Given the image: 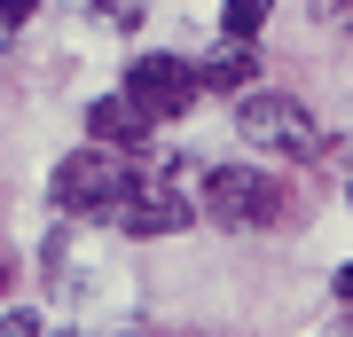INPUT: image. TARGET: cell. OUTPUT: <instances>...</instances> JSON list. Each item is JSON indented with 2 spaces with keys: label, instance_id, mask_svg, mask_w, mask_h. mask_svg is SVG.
<instances>
[{
  "label": "cell",
  "instance_id": "6da1fadb",
  "mask_svg": "<svg viewBox=\"0 0 353 337\" xmlns=\"http://www.w3.org/2000/svg\"><path fill=\"white\" fill-rule=\"evenodd\" d=\"M204 212L220 227H275L290 212V188L275 173H259V165H220V173L204 181Z\"/></svg>",
  "mask_w": 353,
  "mask_h": 337
},
{
  "label": "cell",
  "instance_id": "7a4b0ae2",
  "mask_svg": "<svg viewBox=\"0 0 353 337\" xmlns=\"http://www.w3.org/2000/svg\"><path fill=\"white\" fill-rule=\"evenodd\" d=\"M134 188V173L118 165V150H71L63 165H55V181H48V196L63 204V212H118V196Z\"/></svg>",
  "mask_w": 353,
  "mask_h": 337
},
{
  "label": "cell",
  "instance_id": "3957f363",
  "mask_svg": "<svg viewBox=\"0 0 353 337\" xmlns=\"http://www.w3.org/2000/svg\"><path fill=\"white\" fill-rule=\"evenodd\" d=\"M236 134L243 141H259V150H290V157H314L322 150V134H314V118H306V102H290V94H236Z\"/></svg>",
  "mask_w": 353,
  "mask_h": 337
},
{
  "label": "cell",
  "instance_id": "277c9868",
  "mask_svg": "<svg viewBox=\"0 0 353 337\" xmlns=\"http://www.w3.org/2000/svg\"><path fill=\"white\" fill-rule=\"evenodd\" d=\"M118 102H126L141 125H157V118H181L196 102V79H189L181 55H141L134 71H126V94H118Z\"/></svg>",
  "mask_w": 353,
  "mask_h": 337
},
{
  "label": "cell",
  "instance_id": "5b68a950",
  "mask_svg": "<svg viewBox=\"0 0 353 337\" xmlns=\"http://www.w3.org/2000/svg\"><path fill=\"white\" fill-rule=\"evenodd\" d=\"M110 220L126 227V236H173V227H189V220H196V204H189V196H173V188H126Z\"/></svg>",
  "mask_w": 353,
  "mask_h": 337
},
{
  "label": "cell",
  "instance_id": "8992f818",
  "mask_svg": "<svg viewBox=\"0 0 353 337\" xmlns=\"http://www.w3.org/2000/svg\"><path fill=\"white\" fill-rule=\"evenodd\" d=\"M252 48H236V39H220V55H204L189 63V79H196V94H252Z\"/></svg>",
  "mask_w": 353,
  "mask_h": 337
},
{
  "label": "cell",
  "instance_id": "52a82bcc",
  "mask_svg": "<svg viewBox=\"0 0 353 337\" xmlns=\"http://www.w3.org/2000/svg\"><path fill=\"white\" fill-rule=\"evenodd\" d=\"M87 134H94V150H141V141H150V125H141L134 110H126V102H94V110H87Z\"/></svg>",
  "mask_w": 353,
  "mask_h": 337
},
{
  "label": "cell",
  "instance_id": "ba28073f",
  "mask_svg": "<svg viewBox=\"0 0 353 337\" xmlns=\"http://www.w3.org/2000/svg\"><path fill=\"white\" fill-rule=\"evenodd\" d=\"M220 24H228V39L243 48V39H252V32L267 24V0H228V8H220Z\"/></svg>",
  "mask_w": 353,
  "mask_h": 337
},
{
  "label": "cell",
  "instance_id": "9c48e42d",
  "mask_svg": "<svg viewBox=\"0 0 353 337\" xmlns=\"http://www.w3.org/2000/svg\"><path fill=\"white\" fill-rule=\"evenodd\" d=\"M94 8H102V16H110V24H118V32H134V24H141V16H150V0H94Z\"/></svg>",
  "mask_w": 353,
  "mask_h": 337
},
{
  "label": "cell",
  "instance_id": "30bf717a",
  "mask_svg": "<svg viewBox=\"0 0 353 337\" xmlns=\"http://www.w3.org/2000/svg\"><path fill=\"white\" fill-rule=\"evenodd\" d=\"M0 337H39V314H0Z\"/></svg>",
  "mask_w": 353,
  "mask_h": 337
},
{
  "label": "cell",
  "instance_id": "8fae6325",
  "mask_svg": "<svg viewBox=\"0 0 353 337\" xmlns=\"http://www.w3.org/2000/svg\"><path fill=\"white\" fill-rule=\"evenodd\" d=\"M0 290H8V259H0Z\"/></svg>",
  "mask_w": 353,
  "mask_h": 337
}]
</instances>
